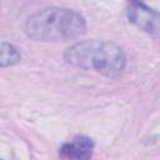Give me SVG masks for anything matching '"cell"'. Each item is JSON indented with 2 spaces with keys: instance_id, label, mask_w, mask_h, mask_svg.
<instances>
[{
  "instance_id": "1",
  "label": "cell",
  "mask_w": 160,
  "mask_h": 160,
  "mask_svg": "<svg viewBox=\"0 0 160 160\" xmlns=\"http://www.w3.org/2000/svg\"><path fill=\"white\" fill-rule=\"evenodd\" d=\"M64 60L71 66L96 71L106 78H119L126 66L124 50L112 41L82 40L64 51Z\"/></svg>"
},
{
  "instance_id": "2",
  "label": "cell",
  "mask_w": 160,
  "mask_h": 160,
  "mask_svg": "<svg viewBox=\"0 0 160 160\" xmlns=\"http://www.w3.org/2000/svg\"><path fill=\"white\" fill-rule=\"evenodd\" d=\"M24 31L35 41L56 42L76 39L85 34V18L68 8H48L30 15Z\"/></svg>"
},
{
  "instance_id": "3",
  "label": "cell",
  "mask_w": 160,
  "mask_h": 160,
  "mask_svg": "<svg viewBox=\"0 0 160 160\" xmlns=\"http://www.w3.org/2000/svg\"><path fill=\"white\" fill-rule=\"evenodd\" d=\"M129 20L149 34L159 31V14L145 4V0H129Z\"/></svg>"
},
{
  "instance_id": "4",
  "label": "cell",
  "mask_w": 160,
  "mask_h": 160,
  "mask_svg": "<svg viewBox=\"0 0 160 160\" xmlns=\"http://www.w3.org/2000/svg\"><path fill=\"white\" fill-rule=\"evenodd\" d=\"M94 141L85 135H76L70 141L64 142L59 150V156L62 159L88 160L92 156Z\"/></svg>"
},
{
  "instance_id": "5",
  "label": "cell",
  "mask_w": 160,
  "mask_h": 160,
  "mask_svg": "<svg viewBox=\"0 0 160 160\" xmlns=\"http://www.w3.org/2000/svg\"><path fill=\"white\" fill-rule=\"evenodd\" d=\"M21 55L19 50L8 41L0 40V68H8L20 62Z\"/></svg>"
}]
</instances>
